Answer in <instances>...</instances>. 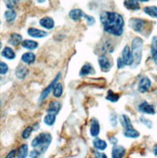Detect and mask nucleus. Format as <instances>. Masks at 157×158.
Listing matches in <instances>:
<instances>
[{
	"instance_id": "obj_1",
	"label": "nucleus",
	"mask_w": 157,
	"mask_h": 158,
	"mask_svg": "<svg viewBox=\"0 0 157 158\" xmlns=\"http://www.w3.org/2000/svg\"><path fill=\"white\" fill-rule=\"evenodd\" d=\"M100 20L105 32L114 36H121L124 30V19L115 12H102Z\"/></svg>"
},
{
	"instance_id": "obj_2",
	"label": "nucleus",
	"mask_w": 157,
	"mask_h": 158,
	"mask_svg": "<svg viewBox=\"0 0 157 158\" xmlns=\"http://www.w3.org/2000/svg\"><path fill=\"white\" fill-rule=\"evenodd\" d=\"M52 135L50 133H40L35 139L31 142V146L33 148L37 149L41 153H45L48 148L52 143Z\"/></svg>"
},
{
	"instance_id": "obj_3",
	"label": "nucleus",
	"mask_w": 157,
	"mask_h": 158,
	"mask_svg": "<svg viewBox=\"0 0 157 158\" xmlns=\"http://www.w3.org/2000/svg\"><path fill=\"white\" fill-rule=\"evenodd\" d=\"M143 45H144V42H143V39L140 37H136L132 41L131 50L134 56L135 66H137L141 63L142 56H143Z\"/></svg>"
},
{
	"instance_id": "obj_4",
	"label": "nucleus",
	"mask_w": 157,
	"mask_h": 158,
	"mask_svg": "<svg viewBox=\"0 0 157 158\" xmlns=\"http://www.w3.org/2000/svg\"><path fill=\"white\" fill-rule=\"evenodd\" d=\"M146 24H147V22L142 19L133 18V19H130V20H129V26H130V28L136 32H139V33L143 32Z\"/></svg>"
},
{
	"instance_id": "obj_5",
	"label": "nucleus",
	"mask_w": 157,
	"mask_h": 158,
	"mask_svg": "<svg viewBox=\"0 0 157 158\" xmlns=\"http://www.w3.org/2000/svg\"><path fill=\"white\" fill-rule=\"evenodd\" d=\"M98 63L101 68V70L103 72H109L113 67V62L111 58L107 56L106 54H103L98 58Z\"/></svg>"
},
{
	"instance_id": "obj_6",
	"label": "nucleus",
	"mask_w": 157,
	"mask_h": 158,
	"mask_svg": "<svg viewBox=\"0 0 157 158\" xmlns=\"http://www.w3.org/2000/svg\"><path fill=\"white\" fill-rule=\"evenodd\" d=\"M122 59H123L126 66H131L134 64V56L132 53V50L129 46H125L122 50Z\"/></svg>"
},
{
	"instance_id": "obj_7",
	"label": "nucleus",
	"mask_w": 157,
	"mask_h": 158,
	"mask_svg": "<svg viewBox=\"0 0 157 158\" xmlns=\"http://www.w3.org/2000/svg\"><path fill=\"white\" fill-rule=\"evenodd\" d=\"M60 76H61V74H60V73L57 74V76L56 77V79H53L52 81L50 84V85H49V86H47V87L44 89V90H43V92L41 93V95H40V99H39V103H40V104L48 97V96H49V95L51 94V92L52 91V89H53L54 85H56V84L57 82L58 79L60 78Z\"/></svg>"
},
{
	"instance_id": "obj_8",
	"label": "nucleus",
	"mask_w": 157,
	"mask_h": 158,
	"mask_svg": "<svg viewBox=\"0 0 157 158\" xmlns=\"http://www.w3.org/2000/svg\"><path fill=\"white\" fill-rule=\"evenodd\" d=\"M138 110L141 113H144V114H155V109L154 107L149 104V103L144 101L142 102L141 104L138 107Z\"/></svg>"
},
{
	"instance_id": "obj_9",
	"label": "nucleus",
	"mask_w": 157,
	"mask_h": 158,
	"mask_svg": "<svg viewBox=\"0 0 157 158\" xmlns=\"http://www.w3.org/2000/svg\"><path fill=\"white\" fill-rule=\"evenodd\" d=\"M151 86V81L147 77H144L142 78L141 81H139V85H138V89L141 93H145L147 91H148V89Z\"/></svg>"
},
{
	"instance_id": "obj_10",
	"label": "nucleus",
	"mask_w": 157,
	"mask_h": 158,
	"mask_svg": "<svg viewBox=\"0 0 157 158\" xmlns=\"http://www.w3.org/2000/svg\"><path fill=\"white\" fill-rule=\"evenodd\" d=\"M89 133L92 137H97L100 133V124H99V121L96 118L90 119Z\"/></svg>"
},
{
	"instance_id": "obj_11",
	"label": "nucleus",
	"mask_w": 157,
	"mask_h": 158,
	"mask_svg": "<svg viewBox=\"0 0 157 158\" xmlns=\"http://www.w3.org/2000/svg\"><path fill=\"white\" fill-rule=\"evenodd\" d=\"M126 150L122 146H117L114 145L112 149V157L113 158H121L124 157Z\"/></svg>"
},
{
	"instance_id": "obj_12",
	"label": "nucleus",
	"mask_w": 157,
	"mask_h": 158,
	"mask_svg": "<svg viewBox=\"0 0 157 158\" xmlns=\"http://www.w3.org/2000/svg\"><path fill=\"white\" fill-rule=\"evenodd\" d=\"M27 34L33 38H44L48 35V33L46 31L40 30L38 28H33V27L27 29Z\"/></svg>"
},
{
	"instance_id": "obj_13",
	"label": "nucleus",
	"mask_w": 157,
	"mask_h": 158,
	"mask_svg": "<svg viewBox=\"0 0 157 158\" xmlns=\"http://www.w3.org/2000/svg\"><path fill=\"white\" fill-rule=\"evenodd\" d=\"M40 25L46 29H52L54 27V20L50 17H45L40 19Z\"/></svg>"
},
{
	"instance_id": "obj_14",
	"label": "nucleus",
	"mask_w": 157,
	"mask_h": 158,
	"mask_svg": "<svg viewBox=\"0 0 157 158\" xmlns=\"http://www.w3.org/2000/svg\"><path fill=\"white\" fill-rule=\"evenodd\" d=\"M95 73L93 66L89 63H85L80 71V77H85L88 75H93Z\"/></svg>"
},
{
	"instance_id": "obj_15",
	"label": "nucleus",
	"mask_w": 157,
	"mask_h": 158,
	"mask_svg": "<svg viewBox=\"0 0 157 158\" xmlns=\"http://www.w3.org/2000/svg\"><path fill=\"white\" fill-rule=\"evenodd\" d=\"M85 16V13L81 9H73L69 12V18L74 20V22H78L81 18Z\"/></svg>"
},
{
	"instance_id": "obj_16",
	"label": "nucleus",
	"mask_w": 157,
	"mask_h": 158,
	"mask_svg": "<svg viewBox=\"0 0 157 158\" xmlns=\"http://www.w3.org/2000/svg\"><path fill=\"white\" fill-rule=\"evenodd\" d=\"M60 108H61V104L57 101H52L50 103L49 107L47 109V112L49 114H57L58 112L60 111Z\"/></svg>"
},
{
	"instance_id": "obj_17",
	"label": "nucleus",
	"mask_w": 157,
	"mask_h": 158,
	"mask_svg": "<svg viewBox=\"0 0 157 158\" xmlns=\"http://www.w3.org/2000/svg\"><path fill=\"white\" fill-rule=\"evenodd\" d=\"M36 59V56L34 54L33 52H25L22 56V61L25 64H32L34 63V61Z\"/></svg>"
},
{
	"instance_id": "obj_18",
	"label": "nucleus",
	"mask_w": 157,
	"mask_h": 158,
	"mask_svg": "<svg viewBox=\"0 0 157 158\" xmlns=\"http://www.w3.org/2000/svg\"><path fill=\"white\" fill-rule=\"evenodd\" d=\"M1 56L3 57H5L6 59H9V60L16 58V53L10 47H5L4 48V49L2 50V52H1Z\"/></svg>"
},
{
	"instance_id": "obj_19",
	"label": "nucleus",
	"mask_w": 157,
	"mask_h": 158,
	"mask_svg": "<svg viewBox=\"0 0 157 158\" xmlns=\"http://www.w3.org/2000/svg\"><path fill=\"white\" fill-rule=\"evenodd\" d=\"M22 46L24 49H27L29 51H33V50H36L38 48V43L36 41H33V40H23V43H22Z\"/></svg>"
},
{
	"instance_id": "obj_20",
	"label": "nucleus",
	"mask_w": 157,
	"mask_h": 158,
	"mask_svg": "<svg viewBox=\"0 0 157 158\" xmlns=\"http://www.w3.org/2000/svg\"><path fill=\"white\" fill-rule=\"evenodd\" d=\"M20 43H23V36L18 33H13L10 36L9 44L11 46H19Z\"/></svg>"
},
{
	"instance_id": "obj_21",
	"label": "nucleus",
	"mask_w": 157,
	"mask_h": 158,
	"mask_svg": "<svg viewBox=\"0 0 157 158\" xmlns=\"http://www.w3.org/2000/svg\"><path fill=\"white\" fill-rule=\"evenodd\" d=\"M124 6L128 10H139L140 9V4L138 0H124Z\"/></svg>"
},
{
	"instance_id": "obj_22",
	"label": "nucleus",
	"mask_w": 157,
	"mask_h": 158,
	"mask_svg": "<svg viewBox=\"0 0 157 158\" xmlns=\"http://www.w3.org/2000/svg\"><path fill=\"white\" fill-rule=\"evenodd\" d=\"M92 145H93L94 148H96L97 150H104V149L107 148V146H108L106 141L99 139V138L94 139L93 142H92Z\"/></svg>"
},
{
	"instance_id": "obj_23",
	"label": "nucleus",
	"mask_w": 157,
	"mask_h": 158,
	"mask_svg": "<svg viewBox=\"0 0 157 158\" xmlns=\"http://www.w3.org/2000/svg\"><path fill=\"white\" fill-rule=\"evenodd\" d=\"M28 75V69L25 67V66H23L20 65L17 68L16 70V76L18 77V79L19 80H23L25 79V77Z\"/></svg>"
},
{
	"instance_id": "obj_24",
	"label": "nucleus",
	"mask_w": 157,
	"mask_h": 158,
	"mask_svg": "<svg viewBox=\"0 0 157 158\" xmlns=\"http://www.w3.org/2000/svg\"><path fill=\"white\" fill-rule=\"evenodd\" d=\"M119 121H120L121 126L123 127L124 129H127V128H131V127H133V126H132V123H131L130 118H129L126 114H121V115H120V118H119Z\"/></svg>"
},
{
	"instance_id": "obj_25",
	"label": "nucleus",
	"mask_w": 157,
	"mask_h": 158,
	"mask_svg": "<svg viewBox=\"0 0 157 158\" xmlns=\"http://www.w3.org/2000/svg\"><path fill=\"white\" fill-rule=\"evenodd\" d=\"M124 136L126 137V138H129V139H136V138H138V137L140 136V133L137 131V130H135L133 127H131V128L125 129Z\"/></svg>"
},
{
	"instance_id": "obj_26",
	"label": "nucleus",
	"mask_w": 157,
	"mask_h": 158,
	"mask_svg": "<svg viewBox=\"0 0 157 158\" xmlns=\"http://www.w3.org/2000/svg\"><path fill=\"white\" fill-rule=\"evenodd\" d=\"M62 94H63V86L61 84H59V82H56L52 89V95L56 98H59L62 96Z\"/></svg>"
},
{
	"instance_id": "obj_27",
	"label": "nucleus",
	"mask_w": 157,
	"mask_h": 158,
	"mask_svg": "<svg viewBox=\"0 0 157 158\" xmlns=\"http://www.w3.org/2000/svg\"><path fill=\"white\" fill-rule=\"evenodd\" d=\"M56 114H49L44 118V123L48 126H52L54 123H56Z\"/></svg>"
},
{
	"instance_id": "obj_28",
	"label": "nucleus",
	"mask_w": 157,
	"mask_h": 158,
	"mask_svg": "<svg viewBox=\"0 0 157 158\" xmlns=\"http://www.w3.org/2000/svg\"><path fill=\"white\" fill-rule=\"evenodd\" d=\"M17 17V13L14 11L13 9H9L8 11H6L4 13V18L7 20V23H11Z\"/></svg>"
},
{
	"instance_id": "obj_29",
	"label": "nucleus",
	"mask_w": 157,
	"mask_h": 158,
	"mask_svg": "<svg viewBox=\"0 0 157 158\" xmlns=\"http://www.w3.org/2000/svg\"><path fill=\"white\" fill-rule=\"evenodd\" d=\"M18 157L19 158H25L28 155V146L27 145H22L19 147V150H18Z\"/></svg>"
},
{
	"instance_id": "obj_30",
	"label": "nucleus",
	"mask_w": 157,
	"mask_h": 158,
	"mask_svg": "<svg viewBox=\"0 0 157 158\" xmlns=\"http://www.w3.org/2000/svg\"><path fill=\"white\" fill-rule=\"evenodd\" d=\"M144 12L148 15L149 17H152V18H157V7L156 6H148L146 7L144 9Z\"/></svg>"
},
{
	"instance_id": "obj_31",
	"label": "nucleus",
	"mask_w": 157,
	"mask_h": 158,
	"mask_svg": "<svg viewBox=\"0 0 157 158\" xmlns=\"http://www.w3.org/2000/svg\"><path fill=\"white\" fill-rule=\"evenodd\" d=\"M151 53L153 57L157 54V36H154L151 41Z\"/></svg>"
},
{
	"instance_id": "obj_32",
	"label": "nucleus",
	"mask_w": 157,
	"mask_h": 158,
	"mask_svg": "<svg viewBox=\"0 0 157 158\" xmlns=\"http://www.w3.org/2000/svg\"><path fill=\"white\" fill-rule=\"evenodd\" d=\"M106 99L110 102H118V99H119V96L118 94H114L113 91L109 90L108 91V95L106 96Z\"/></svg>"
},
{
	"instance_id": "obj_33",
	"label": "nucleus",
	"mask_w": 157,
	"mask_h": 158,
	"mask_svg": "<svg viewBox=\"0 0 157 158\" xmlns=\"http://www.w3.org/2000/svg\"><path fill=\"white\" fill-rule=\"evenodd\" d=\"M32 132H33V127H31V126L26 127V128L24 129V131L23 132V134H22L23 139H24V140L28 139L29 137H30V135H31V133H32Z\"/></svg>"
},
{
	"instance_id": "obj_34",
	"label": "nucleus",
	"mask_w": 157,
	"mask_h": 158,
	"mask_svg": "<svg viewBox=\"0 0 157 158\" xmlns=\"http://www.w3.org/2000/svg\"><path fill=\"white\" fill-rule=\"evenodd\" d=\"M19 0H5V4L8 9H13L19 4Z\"/></svg>"
},
{
	"instance_id": "obj_35",
	"label": "nucleus",
	"mask_w": 157,
	"mask_h": 158,
	"mask_svg": "<svg viewBox=\"0 0 157 158\" xmlns=\"http://www.w3.org/2000/svg\"><path fill=\"white\" fill-rule=\"evenodd\" d=\"M8 71H9L8 65H7L5 62H3V61H1V63H0V73H1V75L2 76L3 75H6L8 73Z\"/></svg>"
},
{
	"instance_id": "obj_36",
	"label": "nucleus",
	"mask_w": 157,
	"mask_h": 158,
	"mask_svg": "<svg viewBox=\"0 0 157 158\" xmlns=\"http://www.w3.org/2000/svg\"><path fill=\"white\" fill-rule=\"evenodd\" d=\"M141 121L144 123V124L146 125V126H147L148 128H151L152 127V122L151 121V120H148L147 118H144V116H141Z\"/></svg>"
},
{
	"instance_id": "obj_37",
	"label": "nucleus",
	"mask_w": 157,
	"mask_h": 158,
	"mask_svg": "<svg viewBox=\"0 0 157 158\" xmlns=\"http://www.w3.org/2000/svg\"><path fill=\"white\" fill-rule=\"evenodd\" d=\"M84 18L86 19V22H87V24H88V25H93V24H94V23H95V19H94L93 17H91V16H87V15H85V14Z\"/></svg>"
},
{
	"instance_id": "obj_38",
	"label": "nucleus",
	"mask_w": 157,
	"mask_h": 158,
	"mask_svg": "<svg viewBox=\"0 0 157 158\" xmlns=\"http://www.w3.org/2000/svg\"><path fill=\"white\" fill-rule=\"evenodd\" d=\"M124 66H126V65H125V63H124L123 59H122L121 57L118 58V69H123V67H124Z\"/></svg>"
},
{
	"instance_id": "obj_39",
	"label": "nucleus",
	"mask_w": 157,
	"mask_h": 158,
	"mask_svg": "<svg viewBox=\"0 0 157 158\" xmlns=\"http://www.w3.org/2000/svg\"><path fill=\"white\" fill-rule=\"evenodd\" d=\"M41 154H42V153H41L40 152H38L37 149L34 148V150H32L29 156H30V157H39V156H41Z\"/></svg>"
},
{
	"instance_id": "obj_40",
	"label": "nucleus",
	"mask_w": 157,
	"mask_h": 158,
	"mask_svg": "<svg viewBox=\"0 0 157 158\" xmlns=\"http://www.w3.org/2000/svg\"><path fill=\"white\" fill-rule=\"evenodd\" d=\"M16 153H17V150L16 149H14V150H12V152H9V154L6 156V158H12V157H16L17 155H16Z\"/></svg>"
},
{
	"instance_id": "obj_41",
	"label": "nucleus",
	"mask_w": 157,
	"mask_h": 158,
	"mask_svg": "<svg viewBox=\"0 0 157 158\" xmlns=\"http://www.w3.org/2000/svg\"><path fill=\"white\" fill-rule=\"evenodd\" d=\"M94 157H100V158H107V155L104 154V153H102V152H94Z\"/></svg>"
},
{
	"instance_id": "obj_42",
	"label": "nucleus",
	"mask_w": 157,
	"mask_h": 158,
	"mask_svg": "<svg viewBox=\"0 0 157 158\" xmlns=\"http://www.w3.org/2000/svg\"><path fill=\"white\" fill-rule=\"evenodd\" d=\"M110 141H111V143H113V145H117V143H118L117 138H114V137H111V138H110Z\"/></svg>"
},
{
	"instance_id": "obj_43",
	"label": "nucleus",
	"mask_w": 157,
	"mask_h": 158,
	"mask_svg": "<svg viewBox=\"0 0 157 158\" xmlns=\"http://www.w3.org/2000/svg\"><path fill=\"white\" fill-rule=\"evenodd\" d=\"M153 153H154V155L157 156V145H155V147L153 148Z\"/></svg>"
},
{
	"instance_id": "obj_44",
	"label": "nucleus",
	"mask_w": 157,
	"mask_h": 158,
	"mask_svg": "<svg viewBox=\"0 0 157 158\" xmlns=\"http://www.w3.org/2000/svg\"><path fill=\"white\" fill-rule=\"evenodd\" d=\"M153 60H154L155 64L157 65V54H156V56H153Z\"/></svg>"
},
{
	"instance_id": "obj_45",
	"label": "nucleus",
	"mask_w": 157,
	"mask_h": 158,
	"mask_svg": "<svg viewBox=\"0 0 157 158\" xmlns=\"http://www.w3.org/2000/svg\"><path fill=\"white\" fill-rule=\"evenodd\" d=\"M46 1V0H37V2H39V3H44Z\"/></svg>"
},
{
	"instance_id": "obj_46",
	"label": "nucleus",
	"mask_w": 157,
	"mask_h": 158,
	"mask_svg": "<svg viewBox=\"0 0 157 158\" xmlns=\"http://www.w3.org/2000/svg\"><path fill=\"white\" fill-rule=\"evenodd\" d=\"M139 2H147V1H149V0H138Z\"/></svg>"
}]
</instances>
